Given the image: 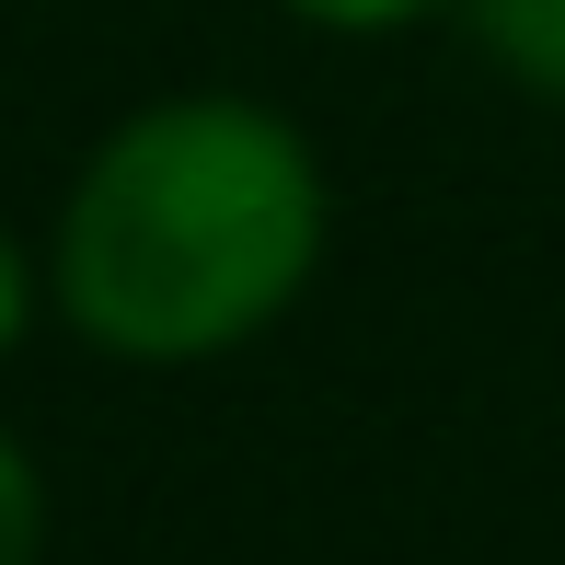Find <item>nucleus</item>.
Returning a JSON list of instances; mask_svg holds the SVG:
<instances>
[{
  "label": "nucleus",
  "instance_id": "nucleus-2",
  "mask_svg": "<svg viewBox=\"0 0 565 565\" xmlns=\"http://www.w3.org/2000/svg\"><path fill=\"white\" fill-rule=\"evenodd\" d=\"M461 23L520 93L565 105V0H461Z\"/></svg>",
  "mask_w": 565,
  "mask_h": 565
},
{
  "label": "nucleus",
  "instance_id": "nucleus-4",
  "mask_svg": "<svg viewBox=\"0 0 565 565\" xmlns=\"http://www.w3.org/2000/svg\"><path fill=\"white\" fill-rule=\"evenodd\" d=\"M300 23H323V35H404V23H427L439 0H289Z\"/></svg>",
  "mask_w": 565,
  "mask_h": 565
},
{
  "label": "nucleus",
  "instance_id": "nucleus-3",
  "mask_svg": "<svg viewBox=\"0 0 565 565\" xmlns=\"http://www.w3.org/2000/svg\"><path fill=\"white\" fill-rule=\"evenodd\" d=\"M46 554V473H35V450L0 427V565H35Z\"/></svg>",
  "mask_w": 565,
  "mask_h": 565
},
{
  "label": "nucleus",
  "instance_id": "nucleus-1",
  "mask_svg": "<svg viewBox=\"0 0 565 565\" xmlns=\"http://www.w3.org/2000/svg\"><path fill=\"white\" fill-rule=\"evenodd\" d=\"M323 266V162L243 93H162L116 116L58 196L46 300L82 347L185 370L266 335Z\"/></svg>",
  "mask_w": 565,
  "mask_h": 565
},
{
  "label": "nucleus",
  "instance_id": "nucleus-5",
  "mask_svg": "<svg viewBox=\"0 0 565 565\" xmlns=\"http://www.w3.org/2000/svg\"><path fill=\"white\" fill-rule=\"evenodd\" d=\"M23 323H35V266H23V243L0 231V347H12Z\"/></svg>",
  "mask_w": 565,
  "mask_h": 565
}]
</instances>
